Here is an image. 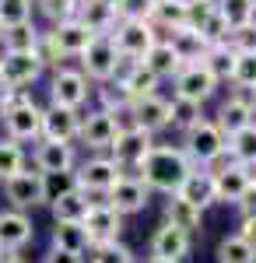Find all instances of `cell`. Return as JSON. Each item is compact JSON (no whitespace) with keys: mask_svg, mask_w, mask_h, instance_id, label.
Returning <instances> with one entry per match:
<instances>
[{"mask_svg":"<svg viewBox=\"0 0 256 263\" xmlns=\"http://www.w3.org/2000/svg\"><path fill=\"white\" fill-rule=\"evenodd\" d=\"M190 172H193V165H190V158L182 155V147H172V144H155V147L148 151V158L140 162L137 179L144 182L148 190H155V193L176 197L179 186L190 179Z\"/></svg>","mask_w":256,"mask_h":263,"instance_id":"obj_1","label":"cell"},{"mask_svg":"<svg viewBox=\"0 0 256 263\" xmlns=\"http://www.w3.org/2000/svg\"><path fill=\"white\" fill-rule=\"evenodd\" d=\"M0 123L7 141L25 144L42 137V109L32 102L28 91H7L4 88V109H0Z\"/></svg>","mask_w":256,"mask_h":263,"instance_id":"obj_2","label":"cell"},{"mask_svg":"<svg viewBox=\"0 0 256 263\" xmlns=\"http://www.w3.org/2000/svg\"><path fill=\"white\" fill-rule=\"evenodd\" d=\"M225 137H221V130L214 126V120H204L200 116L193 126H186L182 130V155L190 158L193 168H211V165L225 155Z\"/></svg>","mask_w":256,"mask_h":263,"instance_id":"obj_3","label":"cell"},{"mask_svg":"<svg viewBox=\"0 0 256 263\" xmlns=\"http://www.w3.org/2000/svg\"><path fill=\"white\" fill-rule=\"evenodd\" d=\"M109 39L116 46V53L123 57V63H140L144 53L158 42V32L151 21H116Z\"/></svg>","mask_w":256,"mask_h":263,"instance_id":"obj_4","label":"cell"},{"mask_svg":"<svg viewBox=\"0 0 256 263\" xmlns=\"http://www.w3.org/2000/svg\"><path fill=\"white\" fill-rule=\"evenodd\" d=\"M119 67H123V57L116 53V46L109 35H95L92 46L81 53V74L88 81H99V84H109L119 78Z\"/></svg>","mask_w":256,"mask_h":263,"instance_id":"obj_5","label":"cell"},{"mask_svg":"<svg viewBox=\"0 0 256 263\" xmlns=\"http://www.w3.org/2000/svg\"><path fill=\"white\" fill-rule=\"evenodd\" d=\"M211 176H214V197L217 203H239L242 200V193L249 190V182L256 179L249 168H242V165L225 151L221 158L214 162V168H207Z\"/></svg>","mask_w":256,"mask_h":263,"instance_id":"obj_6","label":"cell"},{"mask_svg":"<svg viewBox=\"0 0 256 263\" xmlns=\"http://www.w3.org/2000/svg\"><path fill=\"white\" fill-rule=\"evenodd\" d=\"M151 147H155V137H151L148 130L134 126V130L116 134V141H113V147H109V158H113V165H116L123 176H130V172L140 168V162L148 158Z\"/></svg>","mask_w":256,"mask_h":263,"instance_id":"obj_7","label":"cell"},{"mask_svg":"<svg viewBox=\"0 0 256 263\" xmlns=\"http://www.w3.org/2000/svg\"><path fill=\"white\" fill-rule=\"evenodd\" d=\"M123 176L116 165H113V158H105V155H92V158H84V162L74 168V186H78L81 193H109L113 186H116V179Z\"/></svg>","mask_w":256,"mask_h":263,"instance_id":"obj_8","label":"cell"},{"mask_svg":"<svg viewBox=\"0 0 256 263\" xmlns=\"http://www.w3.org/2000/svg\"><path fill=\"white\" fill-rule=\"evenodd\" d=\"M46 70L35 53H0V88L7 91H28V84L39 81Z\"/></svg>","mask_w":256,"mask_h":263,"instance_id":"obj_9","label":"cell"},{"mask_svg":"<svg viewBox=\"0 0 256 263\" xmlns=\"http://www.w3.org/2000/svg\"><path fill=\"white\" fill-rule=\"evenodd\" d=\"M88 78L78 67H57L53 81H49V105H63V109H78L88 102Z\"/></svg>","mask_w":256,"mask_h":263,"instance_id":"obj_10","label":"cell"},{"mask_svg":"<svg viewBox=\"0 0 256 263\" xmlns=\"http://www.w3.org/2000/svg\"><path fill=\"white\" fill-rule=\"evenodd\" d=\"M4 197L11 200V207H14V211H32V207H42V203H46V190H42V172L21 168L18 176L4 179Z\"/></svg>","mask_w":256,"mask_h":263,"instance_id":"obj_11","label":"cell"},{"mask_svg":"<svg viewBox=\"0 0 256 263\" xmlns=\"http://www.w3.org/2000/svg\"><path fill=\"white\" fill-rule=\"evenodd\" d=\"M116 123L113 116L105 112V109H92L88 116H81V130H78V141L92 151V155H102V151H109L113 141H116Z\"/></svg>","mask_w":256,"mask_h":263,"instance_id":"obj_12","label":"cell"},{"mask_svg":"<svg viewBox=\"0 0 256 263\" xmlns=\"http://www.w3.org/2000/svg\"><path fill=\"white\" fill-rule=\"evenodd\" d=\"M148 197H151V190H148L137 176H119L116 186L105 193V200H102V203H109L119 218H126V214L144 211V207H148Z\"/></svg>","mask_w":256,"mask_h":263,"instance_id":"obj_13","label":"cell"},{"mask_svg":"<svg viewBox=\"0 0 256 263\" xmlns=\"http://www.w3.org/2000/svg\"><path fill=\"white\" fill-rule=\"evenodd\" d=\"M172 81H176V99L193 102V105H204V102H207V99L217 91V81L207 74V67H204V63L182 67Z\"/></svg>","mask_w":256,"mask_h":263,"instance_id":"obj_14","label":"cell"},{"mask_svg":"<svg viewBox=\"0 0 256 263\" xmlns=\"http://www.w3.org/2000/svg\"><path fill=\"white\" fill-rule=\"evenodd\" d=\"M35 239V224L25 211H0V253H21Z\"/></svg>","mask_w":256,"mask_h":263,"instance_id":"obj_15","label":"cell"},{"mask_svg":"<svg viewBox=\"0 0 256 263\" xmlns=\"http://www.w3.org/2000/svg\"><path fill=\"white\" fill-rule=\"evenodd\" d=\"M81 130V112L78 109H63V105H46L42 109V137L39 141H63L74 144Z\"/></svg>","mask_w":256,"mask_h":263,"instance_id":"obj_16","label":"cell"},{"mask_svg":"<svg viewBox=\"0 0 256 263\" xmlns=\"http://www.w3.org/2000/svg\"><path fill=\"white\" fill-rule=\"evenodd\" d=\"M84 232H88V239L92 246H105V242H119V232H123V218H119L116 211L109 207V203L95 200L92 203V211H88V218H84Z\"/></svg>","mask_w":256,"mask_h":263,"instance_id":"obj_17","label":"cell"},{"mask_svg":"<svg viewBox=\"0 0 256 263\" xmlns=\"http://www.w3.org/2000/svg\"><path fill=\"white\" fill-rule=\"evenodd\" d=\"M32 162H35V172L53 176V172H74L78 155H74V144H63V141H35Z\"/></svg>","mask_w":256,"mask_h":263,"instance_id":"obj_18","label":"cell"},{"mask_svg":"<svg viewBox=\"0 0 256 263\" xmlns=\"http://www.w3.org/2000/svg\"><path fill=\"white\" fill-rule=\"evenodd\" d=\"M46 35H49V42L60 49V57H81V53L92 46V39H95V35H92V32H88V28H84L78 18L57 21V25H53Z\"/></svg>","mask_w":256,"mask_h":263,"instance_id":"obj_19","label":"cell"},{"mask_svg":"<svg viewBox=\"0 0 256 263\" xmlns=\"http://www.w3.org/2000/svg\"><path fill=\"white\" fill-rule=\"evenodd\" d=\"M134 116H137L140 130H148L155 137L158 130L172 126V105H169V99H161V95H148V99L134 102Z\"/></svg>","mask_w":256,"mask_h":263,"instance_id":"obj_20","label":"cell"},{"mask_svg":"<svg viewBox=\"0 0 256 263\" xmlns=\"http://www.w3.org/2000/svg\"><path fill=\"white\" fill-rule=\"evenodd\" d=\"M186 253H190V235L161 221V228H158L155 239H151V260L179 263V260H186Z\"/></svg>","mask_w":256,"mask_h":263,"instance_id":"obj_21","label":"cell"},{"mask_svg":"<svg viewBox=\"0 0 256 263\" xmlns=\"http://www.w3.org/2000/svg\"><path fill=\"white\" fill-rule=\"evenodd\" d=\"M176 197H182L186 203H193L197 211H207L211 203H217V197H214V176H211L207 168H193L190 179L179 186Z\"/></svg>","mask_w":256,"mask_h":263,"instance_id":"obj_22","label":"cell"},{"mask_svg":"<svg viewBox=\"0 0 256 263\" xmlns=\"http://www.w3.org/2000/svg\"><path fill=\"white\" fill-rule=\"evenodd\" d=\"M92 197L88 193H81V190H70V193H63L57 200L49 203V211H53V221L57 224H81L88 218V211H92Z\"/></svg>","mask_w":256,"mask_h":263,"instance_id":"obj_23","label":"cell"},{"mask_svg":"<svg viewBox=\"0 0 256 263\" xmlns=\"http://www.w3.org/2000/svg\"><path fill=\"white\" fill-rule=\"evenodd\" d=\"M165 42L172 46V53L179 57V63H182V67H193V63H200V60H204V53H207V42H204V35H200V32H193V28H172Z\"/></svg>","mask_w":256,"mask_h":263,"instance_id":"obj_24","label":"cell"},{"mask_svg":"<svg viewBox=\"0 0 256 263\" xmlns=\"http://www.w3.org/2000/svg\"><path fill=\"white\" fill-rule=\"evenodd\" d=\"M116 81L123 84V91L130 95V102L148 99V95H158V84H161L144 63H126V70H119Z\"/></svg>","mask_w":256,"mask_h":263,"instance_id":"obj_25","label":"cell"},{"mask_svg":"<svg viewBox=\"0 0 256 263\" xmlns=\"http://www.w3.org/2000/svg\"><path fill=\"white\" fill-rule=\"evenodd\" d=\"M74 18L92 32V35H109L113 28H116V11L113 7H105V4H99V0H81V7L74 11Z\"/></svg>","mask_w":256,"mask_h":263,"instance_id":"obj_26","label":"cell"},{"mask_svg":"<svg viewBox=\"0 0 256 263\" xmlns=\"http://www.w3.org/2000/svg\"><path fill=\"white\" fill-rule=\"evenodd\" d=\"M140 63H144V67H148L151 74H155L158 81H172V78H176L179 70H182L179 57L172 53V46H169L165 39H158L155 46H151V49L144 53V60H140Z\"/></svg>","mask_w":256,"mask_h":263,"instance_id":"obj_27","label":"cell"},{"mask_svg":"<svg viewBox=\"0 0 256 263\" xmlns=\"http://www.w3.org/2000/svg\"><path fill=\"white\" fill-rule=\"evenodd\" d=\"M165 224L193 235V232H200V224H204V211H197L193 203H186L182 197H169L165 200Z\"/></svg>","mask_w":256,"mask_h":263,"instance_id":"obj_28","label":"cell"},{"mask_svg":"<svg viewBox=\"0 0 256 263\" xmlns=\"http://www.w3.org/2000/svg\"><path fill=\"white\" fill-rule=\"evenodd\" d=\"M253 120H256V112L249 109V105H242V102H235V99H225V102H221V109H217L214 126L221 130V137L228 141L232 134H239L242 126H249Z\"/></svg>","mask_w":256,"mask_h":263,"instance_id":"obj_29","label":"cell"},{"mask_svg":"<svg viewBox=\"0 0 256 263\" xmlns=\"http://www.w3.org/2000/svg\"><path fill=\"white\" fill-rule=\"evenodd\" d=\"M39 39H42V32L35 28V21L0 28V46H4V53H35Z\"/></svg>","mask_w":256,"mask_h":263,"instance_id":"obj_30","label":"cell"},{"mask_svg":"<svg viewBox=\"0 0 256 263\" xmlns=\"http://www.w3.org/2000/svg\"><path fill=\"white\" fill-rule=\"evenodd\" d=\"M225 151H228L242 168L253 172V168H256V120L249 123V126H242L239 134H232L228 144H225Z\"/></svg>","mask_w":256,"mask_h":263,"instance_id":"obj_31","label":"cell"},{"mask_svg":"<svg viewBox=\"0 0 256 263\" xmlns=\"http://www.w3.org/2000/svg\"><path fill=\"white\" fill-rule=\"evenodd\" d=\"M204 67H207V74L214 78L217 84L221 81H232V70H235V49L228 46V42H221V46H207V53H204Z\"/></svg>","mask_w":256,"mask_h":263,"instance_id":"obj_32","label":"cell"},{"mask_svg":"<svg viewBox=\"0 0 256 263\" xmlns=\"http://www.w3.org/2000/svg\"><path fill=\"white\" fill-rule=\"evenodd\" d=\"M148 21L161 28V32H172V28H182L186 25V0H155Z\"/></svg>","mask_w":256,"mask_h":263,"instance_id":"obj_33","label":"cell"},{"mask_svg":"<svg viewBox=\"0 0 256 263\" xmlns=\"http://www.w3.org/2000/svg\"><path fill=\"white\" fill-rule=\"evenodd\" d=\"M53 246L84 260V253L92 249V239H88L84 224H57V228H53Z\"/></svg>","mask_w":256,"mask_h":263,"instance_id":"obj_34","label":"cell"},{"mask_svg":"<svg viewBox=\"0 0 256 263\" xmlns=\"http://www.w3.org/2000/svg\"><path fill=\"white\" fill-rule=\"evenodd\" d=\"M214 260L217 263H256V249L235 232V235H225V239L217 242Z\"/></svg>","mask_w":256,"mask_h":263,"instance_id":"obj_35","label":"cell"},{"mask_svg":"<svg viewBox=\"0 0 256 263\" xmlns=\"http://www.w3.org/2000/svg\"><path fill=\"white\" fill-rule=\"evenodd\" d=\"M84 263H137V260H134V249H130V246L105 242V246H92Z\"/></svg>","mask_w":256,"mask_h":263,"instance_id":"obj_36","label":"cell"},{"mask_svg":"<svg viewBox=\"0 0 256 263\" xmlns=\"http://www.w3.org/2000/svg\"><path fill=\"white\" fill-rule=\"evenodd\" d=\"M21 168H25V151H21V144L0 137V182L18 176Z\"/></svg>","mask_w":256,"mask_h":263,"instance_id":"obj_37","label":"cell"},{"mask_svg":"<svg viewBox=\"0 0 256 263\" xmlns=\"http://www.w3.org/2000/svg\"><path fill=\"white\" fill-rule=\"evenodd\" d=\"M32 11H35V0H0V28L32 21Z\"/></svg>","mask_w":256,"mask_h":263,"instance_id":"obj_38","label":"cell"},{"mask_svg":"<svg viewBox=\"0 0 256 263\" xmlns=\"http://www.w3.org/2000/svg\"><path fill=\"white\" fill-rule=\"evenodd\" d=\"M214 7H217V14L228 21L232 28H239V25H246V21L256 18L249 0H214Z\"/></svg>","mask_w":256,"mask_h":263,"instance_id":"obj_39","label":"cell"},{"mask_svg":"<svg viewBox=\"0 0 256 263\" xmlns=\"http://www.w3.org/2000/svg\"><path fill=\"white\" fill-rule=\"evenodd\" d=\"M232 84H235V88H253L256 91V53H235Z\"/></svg>","mask_w":256,"mask_h":263,"instance_id":"obj_40","label":"cell"},{"mask_svg":"<svg viewBox=\"0 0 256 263\" xmlns=\"http://www.w3.org/2000/svg\"><path fill=\"white\" fill-rule=\"evenodd\" d=\"M200 35H204V42H207V46H221V42H228V35H232V25L221 18V14H217V7H214V14L204 21Z\"/></svg>","mask_w":256,"mask_h":263,"instance_id":"obj_41","label":"cell"},{"mask_svg":"<svg viewBox=\"0 0 256 263\" xmlns=\"http://www.w3.org/2000/svg\"><path fill=\"white\" fill-rule=\"evenodd\" d=\"M42 190H46V203H53L57 197L78 190L74 186V172H53V176H42Z\"/></svg>","mask_w":256,"mask_h":263,"instance_id":"obj_42","label":"cell"},{"mask_svg":"<svg viewBox=\"0 0 256 263\" xmlns=\"http://www.w3.org/2000/svg\"><path fill=\"white\" fill-rule=\"evenodd\" d=\"M228 46H232L235 53H256V18L246 21V25H239V28H232Z\"/></svg>","mask_w":256,"mask_h":263,"instance_id":"obj_43","label":"cell"},{"mask_svg":"<svg viewBox=\"0 0 256 263\" xmlns=\"http://www.w3.org/2000/svg\"><path fill=\"white\" fill-rule=\"evenodd\" d=\"M214 14V0H186V25L182 28H193L200 32L204 28V21Z\"/></svg>","mask_w":256,"mask_h":263,"instance_id":"obj_44","label":"cell"},{"mask_svg":"<svg viewBox=\"0 0 256 263\" xmlns=\"http://www.w3.org/2000/svg\"><path fill=\"white\" fill-rule=\"evenodd\" d=\"M151 7H155V0H119L116 18L119 21H148Z\"/></svg>","mask_w":256,"mask_h":263,"instance_id":"obj_45","label":"cell"},{"mask_svg":"<svg viewBox=\"0 0 256 263\" xmlns=\"http://www.w3.org/2000/svg\"><path fill=\"white\" fill-rule=\"evenodd\" d=\"M169 105H172V126H193V123L200 120V105H193V102H182V99H169Z\"/></svg>","mask_w":256,"mask_h":263,"instance_id":"obj_46","label":"cell"},{"mask_svg":"<svg viewBox=\"0 0 256 263\" xmlns=\"http://www.w3.org/2000/svg\"><path fill=\"white\" fill-rule=\"evenodd\" d=\"M39 7H42V14H49L53 25H57V21H63V18H74L81 0H39Z\"/></svg>","mask_w":256,"mask_h":263,"instance_id":"obj_47","label":"cell"},{"mask_svg":"<svg viewBox=\"0 0 256 263\" xmlns=\"http://www.w3.org/2000/svg\"><path fill=\"white\" fill-rule=\"evenodd\" d=\"M235 207L242 211V218H249V214H256V179L249 182V190L242 193V200H239Z\"/></svg>","mask_w":256,"mask_h":263,"instance_id":"obj_48","label":"cell"},{"mask_svg":"<svg viewBox=\"0 0 256 263\" xmlns=\"http://www.w3.org/2000/svg\"><path fill=\"white\" fill-rule=\"evenodd\" d=\"M42 263H81V256L63 253V249H57V246H49V249H46V256H42Z\"/></svg>","mask_w":256,"mask_h":263,"instance_id":"obj_49","label":"cell"},{"mask_svg":"<svg viewBox=\"0 0 256 263\" xmlns=\"http://www.w3.org/2000/svg\"><path fill=\"white\" fill-rule=\"evenodd\" d=\"M239 235H242V239H246V242L256 249V214L242 218V224H239Z\"/></svg>","mask_w":256,"mask_h":263,"instance_id":"obj_50","label":"cell"},{"mask_svg":"<svg viewBox=\"0 0 256 263\" xmlns=\"http://www.w3.org/2000/svg\"><path fill=\"white\" fill-rule=\"evenodd\" d=\"M228 99L242 102V105H249V109H253V112H256V91H253V88H235V91H232Z\"/></svg>","mask_w":256,"mask_h":263,"instance_id":"obj_51","label":"cell"},{"mask_svg":"<svg viewBox=\"0 0 256 263\" xmlns=\"http://www.w3.org/2000/svg\"><path fill=\"white\" fill-rule=\"evenodd\" d=\"M0 263H28L25 253H0Z\"/></svg>","mask_w":256,"mask_h":263,"instance_id":"obj_52","label":"cell"},{"mask_svg":"<svg viewBox=\"0 0 256 263\" xmlns=\"http://www.w3.org/2000/svg\"><path fill=\"white\" fill-rule=\"evenodd\" d=\"M99 4H105V7H113V11L119 7V0H99Z\"/></svg>","mask_w":256,"mask_h":263,"instance_id":"obj_53","label":"cell"},{"mask_svg":"<svg viewBox=\"0 0 256 263\" xmlns=\"http://www.w3.org/2000/svg\"><path fill=\"white\" fill-rule=\"evenodd\" d=\"M0 109H4V88H0Z\"/></svg>","mask_w":256,"mask_h":263,"instance_id":"obj_54","label":"cell"},{"mask_svg":"<svg viewBox=\"0 0 256 263\" xmlns=\"http://www.w3.org/2000/svg\"><path fill=\"white\" fill-rule=\"evenodd\" d=\"M148 263H169V260H148Z\"/></svg>","mask_w":256,"mask_h":263,"instance_id":"obj_55","label":"cell"},{"mask_svg":"<svg viewBox=\"0 0 256 263\" xmlns=\"http://www.w3.org/2000/svg\"><path fill=\"white\" fill-rule=\"evenodd\" d=\"M249 4H253V14H256V0H249Z\"/></svg>","mask_w":256,"mask_h":263,"instance_id":"obj_56","label":"cell"},{"mask_svg":"<svg viewBox=\"0 0 256 263\" xmlns=\"http://www.w3.org/2000/svg\"><path fill=\"white\" fill-rule=\"evenodd\" d=\"M81 263H84V260H81Z\"/></svg>","mask_w":256,"mask_h":263,"instance_id":"obj_57","label":"cell"}]
</instances>
